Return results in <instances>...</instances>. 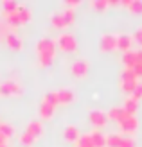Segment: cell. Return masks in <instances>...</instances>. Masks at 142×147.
Listing matches in <instances>:
<instances>
[{
    "label": "cell",
    "instance_id": "cell-1",
    "mask_svg": "<svg viewBox=\"0 0 142 147\" xmlns=\"http://www.w3.org/2000/svg\"><path fill=\"white\" fill-rule=\"evenodd\" d=\"M36 54H38L40 67H50L56 57V41L52 38H40L36 41Z\"/></svg>",
    "mask_w": 142,
    "mask_h": 147
},
{
    "label": "cell",
    "instance_id": "cell-2",
    "mask_svg": "<svg viewBox=\"0 0 142 147\" xmlns=\"http://www.w3.org/2000/svg\"><path fill=\"white\" fill-rule=\"evenodd\" d=\"M56 47H59L63 52H74L77 49V40L72 32H61L56 40Z\"/></svg>",
    "mask_w": 142,
    "mask_h": 147
},
{
    "label": "cell",
    "instance_id": "cell-3",
    "mask_svg": "<svg viewBox=\"0 0 142 147\" xmlns=\"http://www.w3.org/2000/svg\"><path fill=\"white\" fill-rule=\"evenodd\" d=\"M24 93V86L18 81L7 79L4 83H0V95L2 97H9V95H22Z\"/></svg>",
    "mask_w": 142,
    "mask_h": 147
},
{
    "label": "cell",
    "instance_id": "cell-4",
    "mask_svg": "<svg viewBox=\"0 0 142 147\" xmlns=\"http://www.w3.org/2000/svg\"><path fill=\"white\" fill-rule=\"evenodd\" d=\"M119 126H121V129L126 133V136H128V135H133L139 129V120H137L135 115H124L122 119L119 120Z\"/></svg>",
    "mask_w": 142,
    "mask_h": 147
},
{
    "label": "cell",
    "instance_id": "cell-5",
    "mask_svg": "<svg viewBox=\"0 0 142 147\" xmlns=\"http://www.w3.org/2000/svg\"><path fill=\"white\" fill-rule=\"evenodd\" d=\"M99 47H101L103 52H110V50L117 49V34H110V32L103 34L101 41H99Z\"/></svg>",
    "mask_w": 142,
    "mask_h": 147
},
{
    "label": "cell",
    "instance_id": "cell-6",
    "mask_svg": "<svg viewBox=\"0 0 142 147\" xmlns=\"http://www.w3.org/2000/svg\"><path fill=\"white\" fill-rule=\"evenodd\" d=\"M90 122L94 127H104L108 122V115L103 109H92L90 111Z\"/></svg>",
    "mask_w": 142,
    "mask_h": 147
},
{
    "label": "cell",
    "instance_id": "cell-7",
    "mask_svg": "<svg viewBox=\"0 0 142 147\" xmlns=\"http://www.w3.org/2000/svg\"><path fill=\"white\" fill-rule=\"evenodd\" d=\"M70 72L74 77H85L88 72V61L86 59H76L70 65Z\"/></svg>",
    "mask_w": 142,
    "mask_h": 147
},
{
    "label": "cell",
    "instance_id": "cell-8",
    "mask_svg": "<svg viewBox=\"0 0 142 147\" xmlns=\"http://www.w3.org/2000/svg\"><path fill=\"white\" fill-rule=\"evenodd\" d=\"M43 129H45V127H43V122L38 120V119H34V120H31V122L27 124L25 133H29V135H31L34 140H36V138H40V136L43 135Z\"/></svg>",
    "mask_w": 142,
    "mask_h": 147
},
{
    "label": "cell",
    "instance_id": "cell-9",
    "mask_svg": "<svg viewBox=\"0 0 142 147\" xmlns=\"http://www.w3.org/2000/svg\"><path fill=\"white\" fill-rule=\"evenodd\" d=\"M56 95H58V104H70V102L76 100V93L70 88H61V90L56 92Z\"/></svg>",
    "mask_w": 142,
    "mask_h": 147
},
{
    "label": "cell",
    "instance_id": "cell-10",
    "mask_svg": "<svg viewBox=\"0 0 142 147\" xmlns=\"http://www.w3.org/2000/svg\"><path fill=\"white\" fill-rule=\"evenodd\" d=\"M133 45V38H131V34L128 32H121V34H117V49H121L122 52H128V50L131 49Z\"/></svg>",
    "mask_w": 142,
    "mask_h": 147
},
{
    "label": "cell",
    "instance_id": "cell-11",
    "mask_svg": "<svg viewBox=\"0 0 142 147\" xmlns=\"http://www.w3.org/2000/svg\"><path fill=\"white\" fill-rule=\"evenodd\" d=\"M5 43H7V47L13 49V50H20L22 47H24V41H22V38H20L16 32H13V31L5 36Z\"/></svg>",
    "mask_w": 142,
    "mask_h": 147
},
{
    "label": "cell",
    "instance_id": "cell-12",
    "mask_svg": "<svg viewBox=\"0 0 142 147\" xmlns=\"http://www.w3.org/2000/svg\"><path fill=\"white\" fill-rule=\"evenodd\" d=\"M122 109L126 111V115H135L137 113V109H139V100L135 97H126L124 100V104H122Z\"/></svg>",
    "mask_w": 142,
    "mask_h": 147
},
{
    "label": "cell",
    "instance_id": "cell-13",
    "mask_svg": "<svg viewBox=\"0 0 142 147\" xmlns=\"http://www.w3.org/2000/svg\"><path fill=\"white\" fill-rule=\"evenodd\" d=\"M122 65L126 68H133L137 65V50H128L122 54Z\"/></svg>",
    "mask_w": 142,
    "mask_h": 147
},
{
    "label": "cell",
    "instance_id": "cell-14",
    "mask_svg": "<svg viewBox=\"0 0 142 147\" xmlns=\"http://www.w3.org/2000/svg\"><path fill=\"white\" fill-rule=\"evenodd\" d=\"M16 13H18L20 24H27V22H31V18H33V11L29 9L27 5H22V4H18V9H16Z\"/></svg>",
    "mask_w": 142,
    "mask_h": 147
},
{
    "label": "cell",
    "instance_id": "cell-15",
    "mask_svg": "<svg viewBox=\"0 0 142 147\" xmlns=\"http://www.w3.org/2000/svg\"><path fill=\"white\" fill-rule=\"evenodd\" d=\"M54 106H50V104H47V102H43L41 100V104H40V108H38V113H40V117L43 120H49V119H52V115H54Z\"/></svg>",
    "mask_w": 142,
    "mask_h": 147
},
{
    "label": "cell",
    "instance_id": "cell-16",
    "mask_svg": "<svg viewBox=\"0 0 142 147\" xmlns=\"http://www.w3.org/2000/svg\"><path fill=\"white\" fill-rule=\"evenodd\" d=\"M63 136H65V140L67 142H77V138H79V131L76 126H67L65 131H63Z\"/></svg>",
    "mask_w": 142,
    "mask_h": 147
},
{
    "label": "cell",
    "instance_id": "cell-17",
    "mask_svg": "<svg viewBox=\"0 0 142 147\" xmlns=\"http://www.w3.org/2000/svg\"><path fill=\"white\" fill-rule=\"evenodd\" d=\"M90 136H92V142H94V147H106V136H104L101 131H97V129H94L92 133H90Z\"/></svg>",
    "mask_w": 142,
    "mask_h": 147
},
{
    "label": "cell",
    "instance_id": "cell-18",
    "mask_svg": "<svg viewBox=\"0 0 142 147\" xmlns=\"http://www.w3.org/2000/svg\"><path fill=\"white\" fill-rule=\"evenodd\" d=\"M50 24L54 25L56 29H65V27H67V22H65V18H63L61 11H58V13H52V14H50Z\"/></svg>",
    "mask_w": 142,
    "mask_h": 147
},
{
    "label": "cell",
    "instance_id": "cell-19",
    "mask_svg": "<svg viewBox=\"0 0 142 147\" xmlns=\"http://www.w3.org/2000/svg\"><path fill=\"white\" fill-rule=\"evenodd\" d=\"M108 115V119H111V120H121L122 119V117L126 115V111H124V109H122V106H113V108H110V111L106 113Z\"/></svg>",
    "mask_w": 142,
    "mask_h": 147
},
{
    "label": "cell",
    "instance_id": "cell-20",
    "mask_svg": "<svg viewBox=\"0 0 142 147\" xmlns=\"http://www.w3.org/2000/svg\"><path fill=\"white\" fill-rule=\"evenodd\" d=\"M4 16V22L9 27H16V25H20V18H18V13L14 11V13H9V14H2Z\"/></svg>",
    "mask_w": 142,
    "mask_h": 147
},
{
    "label": "cell",
    "instance_id": "cell-21",
    "mask_svg": "<svg viewBox=\"0 0 142 147\" xmlns=\"http://www.w3.org/2000/svg\"><path fill=\"white\" fill-rule=\"evenodd\" d=\"M18 9V4L14 0H4L2 2V14H9V13H14Z\"/></svg>",
    "mask_w": 142,
    "mask_h": 147
},
{
    "label": "cell",
    "instance_id": "cell-22",
    "mask_svg": "<svg viewBox=\"0 0 142 147\" xmlns=\"http://www.w3.org/2000/svg\"><path fill=\"white\" fill-rule=\"evenodd\" d=\"M121 140H122V136H121V135L111 133V135H108V136H106V147H119Z\"/></svg>",
    "mask_w": 142,
    "mask_h": 147
},
{
    "label": "cell",
    "instance_id": "cell-23",
    "mask_svg": "<svg viewBox=\"0 0 142 147\" xmlns=\"http://www.w3.org/2000/svg\"><path fill=\"white\" fill-rule=\"evenodd\" d=\"M77 147H94V142H92L90 133H88V135H83V136L79 135V138H77Z\"/></svg>",
    "mask_w": 142,
    "mask_h": 147
},
{
    "label": "cell",
    "instance_id": "cell-24",
    "mask_svg": "<svg viewBox=\"0 0 142 147\" xmlns=\"http://www.w3.org/2000/svg\"><path fill=\"white\" fill-rule=\"evenodd\" d=\"M128 9L131 11V14H142V0H131Z\"/></svg>",
    "mask_w": 142,
    "mask_h": 147
},
{
    "label": "cell",
    "instance_id": "cell-25",
    "mask_svg": "<svg viewBox=\"0 0 142 147\" xmlns=\"http://www.w3.org/2000/svg\"><path fill=\"white\" fill-rule=\"evenodd\" d=\"M0 133H2L5 138H9V136L14 135V127L11 126V124H7V122H2L0 124Z\"/></svg>",
    "mask_w": 142,
    "mask_h": 147
},
{
    "label": "cell",
    "instance_id": "cell-26",
    "mask_svg": "<svg viewBox=\"0 0 142 147\" xmlns=\"http://www.w3.org/2000/svg\"><path fill=\"white\" fill-rule=\"evenodd\" d=\"M43 102H47V104H50V106H58V95H56V92H47L45 95H43Z\"/></svg>",
    "mask_w": 142,
    "mask_h": 147
},
{
    "label": "cell",
    "instance_id": "cell-27",
    "mask_svg": "<svg viewBox=\"0 0 142 147\" xmlns=\"http://www.w3.org/2000/svg\"><path fill=\"white\" fill-rule=\"evenodd\" d=\"M90 5H92V9L106 11L108 9V0H90Z\"/></svg>",
    "mask_w": 142,
    "mask_h": 147
},
{
    "label": "cell",
    "instance_id": "cell-28",
    "mask_svg": "<svg viewBox=\"0 0 142 147\" xmlns=\"http://www.w3.org/2000/svg\"><path fill=\"white\" fill-rule=\"evenodd\" d=\"M61 14H63L65 22H67V25H69V24H74V20H76V11H74V9H63Z\"/></svg>",
    "mask_w": 142,
    "mask_h": 147
},
{
    "label": "cell",
    "instance_id": "cell-29",
    "mask_svg": "<svg viewBox=\"0 0 142 147\" xmlns=\"http://www.w3.org/2000/svg\"><path fill=\"white\" fill-rule=\"evenodd\" d=\"M137 83H139V81H122V83H121V88H122L126 93H133Z\"/></svg>",
    "mask_w": 142,
    "mask_h": 147
},
{
    "label": "cell",
    "instance_id": "cell-30",
    "mask_svg": "<svg viewBox=\"0 0 142 147\" xmlns=\"http://www.w3.org/2000/svg\"><path fill=\"white\" fill-rule=\"evenodd\" d=\"M122 81H139V79L135 77V74H133L131 68H124L122 74H121V83Z\"/></svg>",
    "mask_w": 142,
    "mask_h": 147
},
{
    "label": "cell",
    "instance_id": "cell-31",
    "mask_svg": "<svg viewBox=\"0 0 142 147\" xmlns=\"http://www.w3.org/2000/svg\"><path fill=\"white\" fill-rule=\"evenodd\" d=\"M18 140H20V144H24V145H33L34 144V138L29 135V133H25V131L18 136Z\"/></svg>",
    "mask_w": 142,
    "mask_h": 147
},
{
    "label": "cell",
    "instance_id": "cell-32",
    "mask_svg": "<svg viewBox=\"0 0 142 147\" xmlns=\"http://www.w3.org/2000/svg\"><path fill=\"white\" fill-rule=\"evenodd\" d=\"M119 147H137V142H135V138H131V136H122Z\"/></svg>",
    "mask_w": 142,
    "mask_h": 147
},
{
    "label": "cell",
    "instance_id": "cell-33",
    "mask_svg": "<svg viewBox=\"0 0 142 147\" xmlns=\"http://www.w3.org/2000/svg\"><path fill=\"white\" fill-rule=\"evenodd\" d=\"M131 38H133V41H135V43H139V45L142 47V25H139L135 29V32L131 34Z\"/></svg>",
    "mask_w": 142,
    "mask_h": 147
},
{
    "label": "cell",
    "instance_id": "cell-34",
    "mask_svg": "<svg viewBox=\"0 0 142 147\" xmlns=\"http://www.w3.org/2000/svg\"><path fill=\"white\" fill-rule=\"evenodd\" d=\"M131 97H135L137 100H142V81H140V83H137L135 90H133V93H131Z\"/></svg>",
    "mask_w": 142,
    "mask_h": 147
},
{
    "label": "cell",
    "instance_id": "cell-35",
    "mask_svg": "<svg viewBox=\"0 0 142 147\" xmlns=\"http://www.w3.org/2000/svg\"><path fill=\"white\" fill-rule=\"evenodd\" d=\"M9 29H11V27L7 25L5 22H0V38H4V40H5V36H7V34L11 32Z\"/></svg>",
    "mask_w": 142,
    "mask_h": 147
},
{
    "label": "cell",
    "instance_id": "cell-36",
    "mask_svg": "<svg viewBox=\"0 0 142 147\" xmlns=\"http://www.w3.org/2000/svg\"><path fill=\"white\" fill-rule=\"evenodd\" d=\"M131 70H133V74H135V77H137V79H139V77H142V63H137Z\"/></svg>",
    "mask_w": 142,
    "mask_h": 147
},
{
    "label": "cell",
    "instance_id": "cell-37",
    "mask_svg": "<svg viewBox=\"0 0 142 147\" xmlns=\"http://www.w3.org/2000/svg\"><path fill=\"white\" fill-rule=\"evenodd\" d=\"M79 5V0H65V7L67 9H72V7Z\"/></svg>",
    "mask_w": 142,
    "mask_h": 147
},
{
    "label": "cell",
    "instance_id": "cell-38",
    "mask_svg": "<svg viewBox=\"0 0 142 147\" xmlns=\"http://www.w3.org/2000/svg\"><path fill=\"white\" fill-rule=\"evenodd\" d=\"M0 145H7V138L2 133H0Z\"/></svg>",
    "mask_w": 142,
    "mask_h": 147
},
{
    "label": "cell",
    "instance_id": "cell-39",
    "mask_svg": "<svg viewBox=\"0 0 142 147\" xmlns=\"http://www.w3.org/2000/svg\"><path fill=\"white\" fill-rule=\"evenodd\" d=\"M137 63H142V49L137 50Z\"/></svg>",
    "mask_w": 142,
    "mask_h": 147
},
{
    "label": "cell",
    "instance_id": "cell-40",
    "mask_svg": "<svg viewBox=\"0 0 142 147\" xmlns=\"http://www.w3.org/2000/svg\"><path fill=\"white\" fill-rule=\"evenodd\" d=\"M130 2H131V0H122L121 4H122V5H126V7H128V5H130Z\"/></svg>",
    "mask_w": 142,
    "mask_h": 147
},
{
    "label": "cell",
    "instance_id": "cell-41",
    "mask_svg": "<svg viewBox=\"0 0 142 147\" xmlns=\"http://www.w3.org/2000/svg\"><path fill=\"white\" fill-rule=\"evenodd\" d=\"M0 147H9V145H0Z\"/></svg>",
    "mask_w": 142,
    "mask_h": 147
},
{
    "label": "cell",
    "instance_id": "cell-42",
    "mask_svg": "<svg viewBox=\"0 0 142 147\" xmlns=\"http://www.w3.org/2000/svg\"><path fill=\"white\" fill-rule=\"evenodd\" d=\"M0 124H2V122H0Z\"/></svg>",
    "mask_w": 142,
    "mask_h": 147
}]
</instances>
